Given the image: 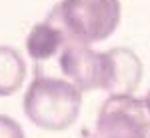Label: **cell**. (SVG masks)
Here are the masks:
<instances>
[{
	"instance_id": "9",
	"label": "cell",
	"mask_w": 150,
	"mask_h": 138,
	"mask_svg": "<svg viewBox=\"0 0 150 138\" xmlns=\"http://www.w3.org/2000/svg\"><path fill=\"white\" fill-rule=\"evenodd\" d=\"M144 100H146V106H148V110H150V90L146 92V98H144Z\"/></svg>"
},
{
	"instance_id": "3",
	"label": "cell",
	"mask_w": 150,
	"mask_h": 138,
	"mask_svg": "<svg viewBox=\"0 0 150 138\" xmlns=\"http://www.w3.org/2000/svg\"><path fill=\"white\" fill-rule=\"evenodd\" d=\"M90 138H150V110L134 94H108Z\"/></svg>"
},
{
	"instance_id": "6",
	"label": "cell",
	"mask_w": 150,
	"mask_h": 138,
	"mask_svg": "<svg viewBox=\"0 0 150 138\" xmlns=\"http://www.w3.org/2000/svg\"><path fill=\"white\" fill-rule=\"evenodd\" d=\"M68 38L62 32V28L46 18L32 26V30L26 34L24 46H26V54L34 62H44L60 54Z\"/></svg>"
},
{
	"instance_id": "7",
	"label": "cell",
	"mask_w": 150,
	"mask_h": 138,
	"mask_svg": "<svg viewBox=\"0 0 150 138\" xmlns=\"http://www.w3.org/2000/svg\"><path fill=\"white\" fill-rule=\"evenodd\" d=\"M26 60L12 46L0 44V98L12 96L22 88L26 80Z\"/></svg>"
},
{
	"instance_id": "8",
	"label": "cell",
	"mask_w": 150,
	"mask_h": 138,
	"mask_svg": "<svg viewBox=\"0 0 150 138\" xmlns=\"http://www.w3.org/2000/svg\"><path fill=\"white\" fill-rule=\"evenodd\" d=\"M0 138H26V134L20 122L8 114H0Z\"/></svg>"
},
{
	"instance_id": "1",
	"label": "cell",
	"mask_w": 150,
	"mask_h": 138,
	"mask_svg": "<svg viewBox=\"0 0 150 138\" xmlns=\"http://www.w3.org/2000/svg\"><path fill=\"white\" fill-rule=\"evenodd\" d=\"M22 108L34 126L48 132H62L80 116L82 92L66 78L38 74L24 92Z\"/></svg>"
},
{
	"instance_id": "5",
	"label": "cell",
	"mask_w": 150,
	"mask_h": 138,
	"mask_svg": "<svg viewBox=\"0 0 150 138\" xmlns=\"http://www.w3.org/2000/svg\"><path fill=\"white\" fill-rule=\"evenodd\" d=\"M108 58V78L106 88L108 94H134L142 80V60L134 50L126 46H114L106 50Z\"/></svg>"
},
{
	"instance_id": "4",
	"label": "cell",
	"mask_w": 150,
	"mask_h": 138,
	"mask_svg": "<svg viewBox=\"0 0 150 138\" xmlns=\"http://www.w3.org/2000/svg\"><path fill=\"white\" fill-rule=\"evenodd\" d=\"M58 66L64 78L80 92L104 90L108 78L106 52H98L92 46L80 42H66L58 54Z\"/></svg>"
},
{
	"instance_id": "2",
	"label": "cell",
	"mask_w": 150,
	"mask_h": 138,
	"mask_svg": "<svg viewBox=\"0 0 150 138\" xmlns=\"http://www.w3.org/2000/svg\"><path fill=\"white\" fill-rule=\"evenodd\" d=\"M120 18V0H60L48 14V20L62 28L68 42L88 46L108 40Z\"/></svg>"
}]
</instances>
